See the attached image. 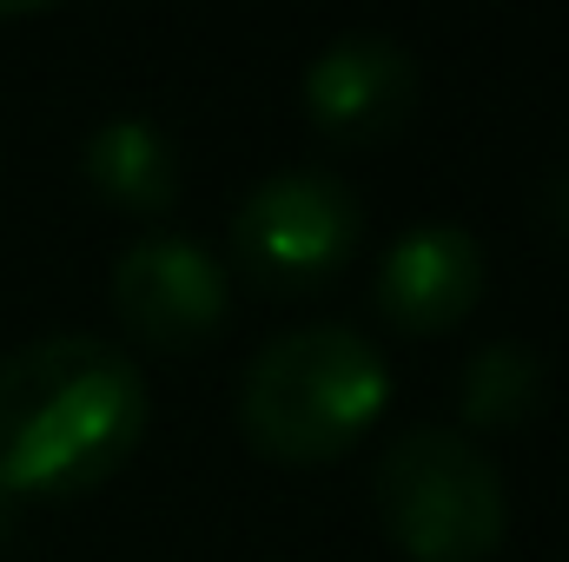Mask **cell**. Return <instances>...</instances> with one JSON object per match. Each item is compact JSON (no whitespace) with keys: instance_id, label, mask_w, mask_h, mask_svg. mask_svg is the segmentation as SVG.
<instances>
[{"instance_id":"1","label":"cell","mask_w":569,"mask_h":562,"mask_svg":"<svg viewBox=\"0 0 569 562\" xmlns=\"http://www.w3.org/2000/svg\"><path fill=\"white\" fill-rule=\"evenodd\" d=\"M146 436V378L107 338H40L0 358V496L100 490Z\"/></svg>"},{"instance_id":"2","label":"cell","mask_w":569,"mask_h":562,"mask_svg":"<svg viewBox=\"0 0 569 562\" xmlns=\"http://www.w3.org/2000/svg\"><path fill=\"white\" fill-rule=\"evenodd\" d=\"M391 404V371L351 324H298L272 338L239 384V430L272 463H331Z\"/></svg>"},{"instance_id":"3","label":"cell","mask_w":569,"mask_h":562,"mask_svg":"<svg viewBox=\"0 0 569 562\" xmlns=\"http://www.w3.org/2000/svg\"><path fill=\"white\" fill-rule=\"evenodd\" d=\"M378 516L411 562H490L510 530V496L463 430L418 423L378 463Z\"/></svg>"},{"instance_id":"4","label":"cell","mask_w":569,"mask_h":562,"mask_svg":"<svg viewBox=\"0 0 569 562\" xmlns=\"http://www.w3.org/2000/svg\"><path fill=\"white\" fill-rule=\"evenodd\" d=\"M365 239L358 192L338 172L318 165H284L259 179L232 219V252L239 272L266 291H318L331 284Z\"/></svg>"},{"instance_id":"5","label":"cell","mask_w":569,"mask_h":562,"mask_svg":"<svg viewBox=\"0 0 569 562\" xmlns=\"http://www.w3.org/2000/svg\"><path fill=\"white\" fill-rule=\"evenodd\" d=\"M226 265L179 232L133 239L113 265V311L152 351H199L226 324Z\"/></svg>"},{"instance_id":"6","label":"cell","mask_w":569,"mask_h":562,"mask_svg":"<svg viewBox=\"0 0 569 562\" xmlns=\"http://www.w3.org/2000/svg\"><path fill=\"white\" fill-rule=\"evenodd\" d=\"M418 107V60L391 33H338L305 67V113L325 140H391Z\"/></svg>"},{"instance_id":"7","label":"cell","mask_w":569,"mask_h":562,"mask_svg":"<svg viewBox=\"0 0 569 562\" xmlns=\"http://www.w3.org/2000/svg\"><path fill=\"white\" fill-rule=\"evenodd\" d=\"M477 298H483V245L443 219L411 225L378 265V311L411 338L457 331L477 311Z\"/></svg>"},{"instance_id":"8","label":"cell","mask_w":569,"mask_h":562,"mask_svg":"<svg viewBox=\"0 0 569 562\" xmlns=\"http://www.w3.org/2000/svg\"><path fill=\"white\" fill-rule=\"evenodd\" d=\"M80 172L107 205L140 212V219L166 212L179 199V145L159 120H140V113L93 127V140L80 145Z\"/></svg>"},{"instance_id":"9","label":"cell","mask_w":569,"mask_h":562,"mask_svg":"<svg viewBox=\"0 0 569 562\" xmlns=\"http://www.w3.org/2000/svg\"><path fill=\"white\" fill-rule=\"evenodd\" d=\"M543 404V358L530 344H483L470 364H463V384H457V411L470 430H523Z\"/></svg>"},{"instance_id":"10","label":"cell","mask_w":569,"mask_h":562,"mask_svg":"<svg viewBox=\"0 0 569 562\" xmlns=\"http://www.w3.org/2000/svg\"><path fill=\"white\" fill-rule=\"evenodd\" d=\"M543 219L557 232H569V159H557V172L543 179Z\"/></svg>"}]
</instances>
